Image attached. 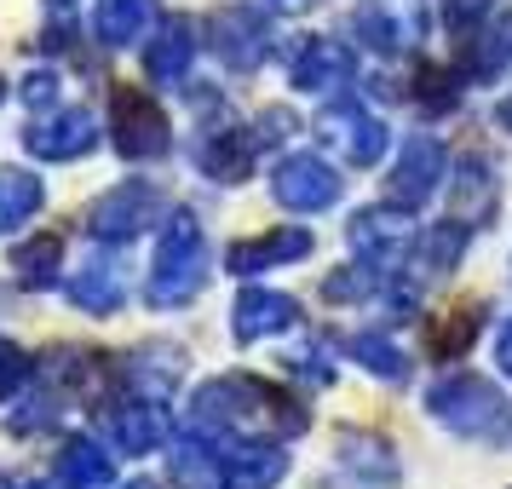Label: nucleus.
Returning a JSON list of instances; mask_svg holds the SVG:
<instances>
[{
	"instance_id": "obj_1",
	"label": "nucleus",
	"mask_w": 512,
	"mask_h": 489,
	"mask_svg": "<svg viewBox=\"0 0 512 489\" xmlns=\"http://www.w3.org/2000/svg\"><path fill=\"white\" fill-rule=\"evenodd\" d=\"M426 409H432L438 426L461 432V438H495L507 426V397L495 392V380H484L472 369L443 374L438 386L426 392Z\"/></svg>"
},
{
	"instance_id": "obj_2",
	"label": "nucleus",
	"mask_w": 512,
	"mask_h": 489,
	"mask_svg": "<svg viewBox=\"0 0 512 489\" xmlns=\"http://www.w3.org/2000/svg\"><path fill=\"white\" fill-rule=\"evenodd\" d=\"M357 29L374 52H420L432 12H426V0H363Z\"/></svg>"
},
{
	"instance_id": "obj_3",
	"label": "nucleus",
	"mask_w": 512,
	"mask_h": 489,
	"mask_svg": "<svg viewBox=\"0 0 512 489\" xmlns=\"http://www.w3.org/2000/svg\"><path fill=\"white\" fill-rule=\"evenodd\" d=\"M317 133H323V139L334 144V150H340L351 167H374L380 156H386V144H392L386 121L369 116L363 104H334V110H323Z\"/></svg>"
},
{
	"instance_id": "obj_4",
	"label": "nucleus",
	"mask_w": 512,
	"mask_h": 489,
	"mask_svg": "<svg viewBox=\"0 0 512 489\" xmlns=\"http://www.w3.org/2000/svg\"><path fill=\"white\" fill-rule=\"evenodd\" d=\"M443 179H449V150H443L432 133H415V139L403 144L397 167H392V202L397 208H420Z\"/></svg>"
},
{
	"instance_id": "obj_5",
	"label": "nucleus",
	"mask_w": 512,
	"mask_h": 489,
	"mask_svg": "<svg viewBox=\"0 0 512 489\" xmlns=\"http://www.w3.org/2000/svg\"><path fill=\"white\" fill-rule=\"evenodd\" d=\"M449 208L461 225H489L495 208H501V179H495V167L484 156H461V173H455V185H449Z\"/></svg>"
},
{
	"instance_id": "obj_6",
	"label": "nucleus",
	"mask_w": 512,
	"mask_h": 489,
	"mask_svg": "<svg viewBox=\"0 0 512 489\" xmlns=\"http://www.w3.org/2000/svg\"><path fill=\"white\" fill-rule=\"evenodd\" d=\"M277 202L328 208V202H340V179H334V167H323V156H294L277 167Z\"/></svg>"
},
{
	"instance_id": "obj_7",
	"label": "nucleus",
	"mask_w": 512,
	"mask_h": 489,
	"mask_svg": "<svg viewBox=\"0 0 512 489\" xmlns=\"http://www.w3.org/2000/svg\"><path fill=\"white\" fill-rule=\"evenodd\" d=\"M340 466H346L351 478H363L374 489H392L403 472H397V455L386 438H374V432H340Z\"/></svg>"
},
{
	"instance_id": "obj_8",
	"label": "nucleus",
	"mask_w": 512,
	"mask_h": 489,
	"mask_svg": "<svg viewBox=\"0 0 512 489\" xmlns=\"http://www.w3.org/2000/svg\"><path fill=\"white\" fill-rule=\"evenodd\" d=\"M478 328H484V311H478V305H455V311L432 317L426 351H432L438 363H461L466 351H472V340H478Z\"/></svg>"
},
{
	"instance_id": "obj_9",
	"label": "nucleus",
	"mask_w": 512,
	"mask_h": 489,
	"mask_svg": "<svg viewBox=\"0 0 512 489\" xmlns=\"http://www.w3.org/2000/svg\"><path fill=\"white\" fill-rule=\"evenodd\" d=\"M351 70H357V58H351L340 41H311L305 47V58L294 64V87H305V93H323V87H346Z\"/></svg>"
},
{
	"instance_id": "obj_10",
	"label": "nucleus",
	"mask_w": 512,
	"mask_h": 489,
	"mask_svg": "<svg viewBox=\"0 0 512 489\" xmlns=\"http://www.w3.org/2000/svg\"><path fill=\"white\" fill-rule=\"evenodd\" d=\"M466 231L472 225H461V219H443V225H426L420 231V265H426V277H449L455 265H461V254H466Z\"/></svg>"
},
{
	"instance_id": "obj_11",
	"label": "nucleus",
	"mask_w": 512,
	"mask_h": 489,
	"mask_svg": "<svg viewBox=\"0 0 512 489\" xmlns=\"http://www.w3.org/2000/svg\"><path fill=\"white\" fill-rule=\"evenodd\" d=\"M282 323H294V300H282V294H248L236 305V334L242 340H259V334H271Z\"/></svg>"
},
{
	"instance_id": "obj_12",
	"label": "nucleus",
	"mask_w": 512,
	"mask_h": 489,
	"mask_svg": "<svg viewBox=\"0 0 512 489\" xmlns=\"http://www.w3.org/2000/svg\"><path fill=\"white\" fill-rule=\"evenodd\" d=\"M351 357H357L369 374L392 380V386H403V380H409V357H403L386 334H357V340H351Z\"/></svg>"
},
{
	"instance_id": "obj_13",
	"label": "nucleus",
	"mask_w": 512,
	"mask_h": 489,
	"mask_svg": "<svg viewBox=\"0 0 512 489\" xmlns=\"http://www.w3.org/2000/svg\"><path fill=\"white\" fill-rule=\"evenodd\" d=\"M305 248H311V236H305V231L259 236V242H248V248H236L231 265H236V271H259V265H271V259H300Z\"/></svg>"
},
{
	"instance_id": "obj_14",
	"label": "nucleus",
	"mask_w": 512,
	"mask_h": 489,
	"mask_svg": "<svg viewBox=\"0 0 512 489\" xmlns=\"http://www.w3.org/2000/svg\"><path fill=\"white\" fill-rule=\"evenodd\" d=\"M219 29H225V58H236V64H254L259 52H265V24L259 18H248V12H236V18H219Z\"/></svg>"
},
{
	"instance_id": "obj_15",
	"label": "nucleus",
	"mask_w": 512,
	"mask_h": 489,
	"mask_svg": "<svg viewBox=\"0 0 512 489\" xmlns=\"http://www.w3.org/2000/svg\"><path fill=\"white\" fill-rule=\"evenodd\" d=\"M489 12H495V0H443V24L455 29V35H478V24H484Z\"/></svg>"
},
{
	"instance_id": "obj_16",
	"label": "nucleus",
	"mask_w": 512,
	"mask_h": 489,
	"mask_svg": "<svg viewBox=\"0 0 512 489\" xmlns=\"http://www.w3.org/2000/svg\"><path fill=\"white\" fill-rule=\"evenodd\" d=\"M415 98L426 104V110H455V104H461V87H455V81H449L443 70H420Z\"/></svg>"
},
{
	"instance_id": "obj_17",
	"label": "nucleus",
	"mask_w": 512,
	"mask_h": 489,
	"mask_svg": "<svg viewBox=\"0 0 512 489\" xmlns=\"http://www.w3.org/2000/svg\"><path fill=\"white\" fill-rule=\"evenodd\" d=\"M495 357H501V374L512 380V317H507V328H501V340H495Z\"/></svg>"
},
{
	"instance_id": "obj_18",
	"label": "nucleus",
	"mask_w": 512,
	"mask_h": 489,
	"mask_svg": "<svg viewBox=\"0 0 512 489\" xmlns=\"http://www.w3.org/2000/svg\"><path fill=\"white\" fill-rule=\"evenodd\" d=\"M282 12H300V6H311V0H277Z\"/></svg>"
},
{
	"instance_id": "obj_19",
	"label": "nucleus",
	"mask_w": 512,
	"mask_h": 489,
	"mask_svg": "<svg viewBox=\"0 0 512 489\" xmlns=\"http://www.w3.org/2000/svg\"><path fill=\"white\" fill-rule=\"evenodd\" d=\"M501 127H512V104H501Z\"/></svg>"
}]
</instances>
